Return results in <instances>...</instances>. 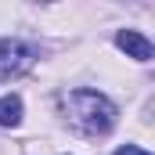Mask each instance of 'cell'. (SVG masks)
<instances>
[{"label": "cell", "instance_id": "5", "mask_svg": "<svg viewBox=\"0 0 155 155\" xmlns=\"http://www.w3.org/2000/svg\"><path fill=\"white\" fill-rule=\"evenodd\" d=\"M116 155H152V152H144V148H137V144H123Z\"/></svg>", "mask_w": 155, "mask_h": 155}, {"label": "cell", "instance_id": "1", "mask_svg": "<svg viewBox=\"0 0 155 155\" xmlns=\"http://www.w3.org/2000/svg\"><path fill=\"white\" fill-rule=\"evenodd\" d=\"M61 116L65 123L83 134V137H105L119 119V108L112 97H105L101 90H90V87H79V90H69L61 94Z\"/></svg>", "mask_w": 155, "mask_h": 155}, {"label": "cell", "instance_id": "2", "mask_svg": "<svg viewBox=\"0 0 155 155\" xmlns=\"http://www.w3.org/2000/svg\"><path fill=\"white\" fill-rule=\"evenodd\" d=\"M36 61V47L25 40H0V79H18L22 72H29Z\"/></svg>", "mask_w": 155, "mask_h": 155}, {"label": "cell", "instance_id": "3", "mask_svg": "<svg viewBox=\"0 0 155 155\" xmlns=\"http://www.w3.org/2000/svg\"><path fill=\"white\" fill-rule=\"evenodd\" d=\"M116 47L126 51V58H134V61H152L155 58L152 40L144 36V33H137V29H119L116 33Z\"/></svg>", "mask_w": 155, "mask_h": 155}, {"label": "cell", "instance_id": "4", "mask_svg": "<svg viewBox=\"0 0 155 155\" xmlns=\"http://www.w3.org/2000/svg\"><path fill=\"white\" fill-rule=\"evenodd\" d=\"M18 123H22V97L4 94L0 97V126H18Z\"/></svg>", "mask_w": 155, "mask_h": 155}]
</instances>
